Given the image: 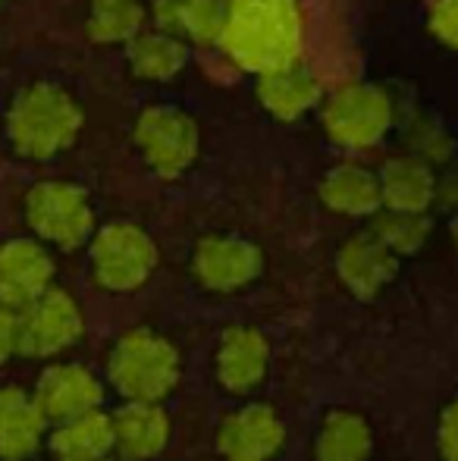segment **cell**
<instances>
[{
	"label": "cell",
	"mask_w": 458,
	"mask_h": 461,
	"mask_svg": "<svg viewBox=\"0 0 458 461\" xmlns=\"http://www.w3.org/2000/svg\"><path fill=\"white\" fill-rule=\"evenodd\" d=\"M305 48V16L299 0H229L220 54L242 73L261 76L289 67Z\"/></svg>",
	"instance_id": "cell-1"
},
{
	"label": "cell",
	"mask_w": 458,
	"mask_h": 461,
	"mask_svg": "<svg viewBox=\"0 0 458 461\" xmlns=\"http://www.w3.org/2000/svg\"><path fill=\"white\" fill-rule=\"evenodd\" d=\"M85 126L79 101L57 82H31L6 107V139L29 160H50L69 151Z\"/></svg>",
	"instance_id": "cell-2"
},
{
	"label": "cell",
	"mask_w": 458,
	"mask_h": 461,
	"mask_svg": "<svg viewBox=\"0 0 458 461\" xmlns=\"http://www.w3.org/2000/svg\"><path fill=\"white\" fill-rule=\"evenodd\" d=\"M183 361L166 336L148 327L129 330L113 342L107 358L111 386L126 402H160L176 389Z\"/></svg>",
	"instance_id": "cell-3"
},
{
	"label": "cell",
	"mask_w": 458,
	"mask_h": 461,
	"mask_svg": "<svg viewBox=\"0 0 458 461\" xmlns=\"http://www.w3.org/2000/svg\"><path fill=\"white\" fill-rule=\"evenodd\" d=\"M392 97L371 82H346L320 101V122L330 141L348 151H364L392 129Z\"/></svg>",
	"instance_id": "cell-4"
},
{
	"label": "cell",
	"mask_w": 458,
	"mask_h": 461,
	"mask_svg": "<svg viewBox=\"0 0 458 461\" xmlns=\"http://www.w3.org/2000/svg\"><path fill=\"white\" fill-rule=\"evenodd\" d=\"M92 276L107 292H135L151 279L157 267V245L129 220H113L94 230L88 242Z\"/></svg>",
	"instance_id": "cell-5"
},
{
	"label": "cell",
	"mask_w": 458,
	"mask_h": 461,
	"mask_svg": "<svg viewBox=\"0 0 458 461\" xmlns=\"http://www.w3.org/2000/svg\"><path fill=\"white\" fill-rule=\"evenodd\" d=\"M135 148L141 160L160 179H179L195 167L202 154V129L185 110L170 104L145 107L132 129Z\"/></svg>",
	"instance_id": "cell-6"
},
{
	"label": "cell",
	"mask_w": 458,
	"mask_h": 461,
	"mask_svg": "<svg viewBox=\"0 0 458 461\" xmlns=\"http://www.w3.org/2000/svg\"><path fill=\"white\" fill-rule=\"evenodd\" d=\"M25 223L31 226L35 239L63 251L82 249L94 236V211L88 194L79 185L57 179L31 185L25 194Z\"/></svg>",
	"instance_id": "cell-7"
},
{
	"label": "cell",
	"mask_w": 458,
	"mask_h": 461,
	"mask_svg": "<svg viewBox=\"0 0 458 461\" xmlns=\"http://www.w3.org/2000/svg\"><path fill=\"white\" fill-rule=\"evenodd\" d=\"M82 333L85 317L67 289L50 285L35 302L19 308V355L25 358H54L73 348Z\"/></svg>",
	"instance_id": "cell-8"
},
{
	"label": "cell",
	"mask_w": 458,
	"mask_h": 461,
	"mask_svg": "<svg viewBox=\"0 0 458 461\" xmlns=\"http://www.w3.org/2000/svg\"><path fill=\"white\" fill-rule=\"evenodd\" d=\"M264 270V251L242 236H204L192 251V276L211 292H236Z\"/></svg>",
	"instance_id": "cell-9"
},
{
	"label": "cell",
	"mask_w": 458,
	"mask_h": 461,
	"mask_svg": "<svg viewBox=\"0 0 458 461\" xmlns=\"http://www.w3.org/2000/svg\"><path fill=\"white\" fill-rule=\"evenodd\" d=\"M57 264L41 239H6L0 242V302L10 308H25L41 292L54 285Z\"/></svg>",
	"instance_id": "cell-10"
},
{
	"label": "cell",
	"mask_w": 458,
	"mask_h": 461,
	"mask_svg": "<svg viewBox=\"0 0 458 461\" xmlns=\"http://www.w3.org/2000/svg\"><path fill=\"white\" fill-rule=\"evenodd\" d=\"M286 443V424L270 405H242L217 430V452L227 461H270Z\"/></svg>",
	"instance_id": "cell-11"
},
{
	"label": "cell",
	"mask_w": 458,
	"mask_h": 461,
	"mask_svg": "<svg viewBox=\"0 0 458 461\" xmlns=\"http://www.w3.org/2000/svg\"><path fill=\"white\" fill-rule=\"evenodd\" d=\"M35 402L44 418L63 424L79 414L98 411L104 402V386L85 365H54L41 374L35 386Z\"/></svg>",
	"instance_id": "cell-12"
},
{
	"label": "cell",
	"mask_w": 458,
	"mask_h": 461,
	"mask_svg": "<svg viewBox=\"0 0 458 461\" xmlns=\"http://www.w3.org/2000/svg\"><path fill=\"white\" fill-rule=\"evenodd\" d=\"M399 270V255L390 251L373 232H358L346 239L337 251V274L343 285L358 298H373L392 283Z\"/></svg>",
	"instance_id": "cell-13"
},
{
	"label": "cell",
	"mask_w": 458,
	"mask_h": 461,
	"mask_svg": "<svg viewBox=\"0 0 458 461\" xmlns=\"http://www.w3.org/2000/svg\"><path fill=\"white\" fill-rule=\"evenodd\" d=\"M255 95L261 101V107L274 120L283 122L299 120V116H305L308 110H314L324 101L320 79L301 60L289 63V67H276L270 73H261L257 76Z\"/></svg>",
	"instance_id": "cell-14"
},
{
	"label": "cell",
	"mask_w": 458,
	"mask_h": 461,
	"mask_svg": "<svg viewBox=\"0 0 458 461\" xmlns=\"http://www.w3.org/2000/svg\"><path fill=\"white\" fill-rule=\"evenodd\" d=\"M113 452L122 461H148L160 456L170 439V418L157 402H126L111 414Z\"/></svg>",
	"instance_id": "cell-15"
},
{
	"label": "cell",
	"mask_w": 458,
	"mask_h": 461,
	"mask_svg": "<svg viewBox=\"0 0 458 461\" xmlns=\"http://www.w3.org/2000/svg\"><path fill=\"white\" fill-rule=\"evenodd\" d=\"M217 380L229 393H251L261 386L270 365V346L261 330L255 327H229L217 346Z\"/></svg>",
	"instance_id": "cell-16"
},
{
	"label": "cell",
	"mask_w": 458,
	"mask_h": 461,
	"mask_svg": "<svg viewBox=\"0 0 458 461\" xmlns=\"http://www.w3.org/2000/svg\"><path fill=\"white\" fill-rule=\"evenodd\" d=\"M48 418L25 389H0V461H25L41 449Z\"/></svg>",
	"instance_id": "cell-17"
},
{
	"label": "cell",
	"mask_w": 458,
	"mask_h": 461,
	"mask_svg": "<svg viewBox=\"0 0 458 461\" xmlns=\"http://www.w3.org/2000/svg\"><path fill=\"white\" fill-rule=\"evenodd\" d=\"M126 63L141 82H173L189 67V41L176 32L145 25L126 44Z\"/></svg>",
	"instance_id": "cell-18"
},
{
	"label": "cell",
	"mask_w": 458,
	"mask_h": 461,
	"mask_svg": "<svg viewBox=\"0 0 458 461\" xmlns=\"http://www.w3.org/2000/svg\"><path fill=\"white\" fill-rule=\"evenodd\" d=\"M380 194L383 207L390 211H411L427 213L436 201V176L430 164L418 154H399L380 167Z\"/></svg>",
	"instance_id": "cell-19"
},
{
	"label": "cell",
	"mask_w": 458,
	"mask_h": 461,
	"mask_svg": "<svg viewBox=\"0 0 458 461\" xmlns=\"http://www.w3.org/2000/svg\"><path fill=\"white\" fill-rule=\"evenodd\" d=\"M318 194L324 207H330L333 213H343V217H373L383 207L380 176L367 170L364 164H355V160H346V164L327 170Z\"/></svg>",
	"instance_id": "cell-20"
},
{
	"label": "cell",
	"mask_w": 458,
	"mask_h": 461,
	"mask_svg": "<svg viewBox=\"0 0 458 461\" xmlns=\"http://www.w3.org/2000/svg\"><path fill=\"white\" fill-rule=\"evenodd\" d=\"M57 461H104L113 452V424L111 414L88 411L54 427L48 439Z\"/></svg>",
	"instance_id": "cell-21"
},
{
	"label": "cell",
	"mask_w": 458,
	"mask_h": 461,
	"mask_svg": "<svg viewBox=\"0 0 458 461\" xmlns=\"http://www.w3.org/2000/svg\"><path fill=\"white\" fill-rule=\"evenodd\" d=\"M371 446L373 437L367 420L361 414L339 408L320 420L314 452H318V461H367Z\"/></svg>",
	"instance_id": "cell-22"
},
{
	"label": "cell",
	"mask_w": 458,
	"mask_h": 461,
	"mask_svg": "<svg viewBox=\"0 0 458 461\" xmlns=\"http://www.w3.org/2000/svg\"><path fill=\"white\" fill-rule=\"evenodd\" d=\"M148 19V0H88L85 32L94 44L126 48Z\"/></svg>",
	"instance_id": "cell-23"
},
{
	"label": "cell",
	"mask_w": 458,
	"mask_h": 461,
	"mask_svg": "<svg viewBox=\"0 0 458 461\" xmlns=\"http://www.w3.org/2000/svg\"><path fill=\"white\" fill-rule=\"evenodd\" d=\"M371 232L396 255H415L424 249L430 236V220L427 213H411V211H390V207H380L373 213Z\"/></svg>",
	"instance_id": "cell-24"
},
{
	"label": "cell",
	"mask_w": 458,
	"mask_h": 461,
	"mask_svg": "<svg viewBox=\"0 0 458 461\" xmlns=\"http://www.w3.org/2000/svg\"><path fill=\"white\" fill-rule=\"evenodd\" d=\"M229 19V0H192L183 19V38L202 48H220Z\"/></svg>",
	"instance_id": "cell-25"
},
{
	"label": "cell",
	"mask_w": 458,
	"mask_h": 461,
	"mask_svg": "<svg viewBox=\"0 0 458 461\" xmlns=\"http://www.w3.org/2000/svg\"><path fill=\"white\" fill-rule=\"evenodd\" d=\"M427 25L443 44L458 50V0H434L427 13Z\"/></svg>",
	"instance_id": "cell-26"
},
{
	"label": "cell",
	"mask_w": 458,
	"mask_h": 461,
	"mask_svg": "<svg viewBox=\"0 0 458 461\" xmlns=\"http://www.w3.org/2000/svg\"><path fill=\"white\" fill-rule=\"evenodd\" d=\"M189 4L192 0H148V16H151V25L183 35V19H185Z\"/></svg>",
	"instance_id": "cell-27"
},
{
	"label": "cell",
	"mask_w": 458,
	"mask_h": 461,
	"mask_svg": "<svg viewBox=\"0 0 458 461\" xmlns=\"http://www.w3.org/2000/svg\"><path fill=\"white\" fill-rule=\"evenodd\" d=\"M411 148H415L418 158H424L427 164L430 160H446L449 158V141L436 126H418L415 139H411Z\"/></svg>",
	"instance_id": "cell-28"
},
{
	"label": "cell",
	"mask_w": 458,
	"mask_h": 461,
	"mask_svg": "<svg viewBox=\"0 0 458 461\" xmlns=\"http://www.w3.org/2000/svg\"><path fill=\"white\" fill-rule=\"evenodd\" d=\"M436 437H440V452L446 461H458V399L449 402L440 414V427H436Z\"/></svg>",
	"instance_id": "cell-29"
},
{
	"label": "cell",
	"mask_w": 458,
	"mask_h": 461,
	"mask_svg": "<svg viewBox=\"0 0 458 461\" xmlns=\"http://www.w3.org/2000/svg\"><path fill=\"white\" fill-rule=\"evenodd\" d=\"M19 352V311L0 302V365Z\"/></svg>",
	"instance_id": "cell-30"
},
{
	"label": "cell",
	"mask_w": 458,
	"mask_h": 461,
	"mask_svg": "<svg viewBox=\"0 0 458 461\" xmlns=\"http://www.w3.org/2000/svg\"><path fill=\"white\" fill-rule=\"evenodd\" d=\"M436 201H440L443 207H455L458 211V170L436 179Z\"/></svg>",
	"instance_id": "cell-31"
},
{
	"label": "cell",
	"mask_w": 458,
	"mask_h": 461,
	"mask_svg": "<svg viewBox=\"0 0 458 461\" xmlns=\"http://www.w3.org/2000/svg\"><path fill=\"white\" fill-rule=\"evenodd\" d=\"M453 242H455V249H458V217L453 220Z\"/></svg>",
	"instance_id": "cell-32"
},
{
	"label": "cell",
	"mask_w": 458,
	"mask_h": 461,
	"mask_svg": "<svg viewBox=\"0 0 458 461\" xmlns=\"http://www.w3.org/2000/svg\"><path fill=\"white\" fill-rule=\"evenodd\" d=\"M0 6H4V0H0Z\"/></svg>",
	"instance_id": "cell-33"
}]
</instances>
